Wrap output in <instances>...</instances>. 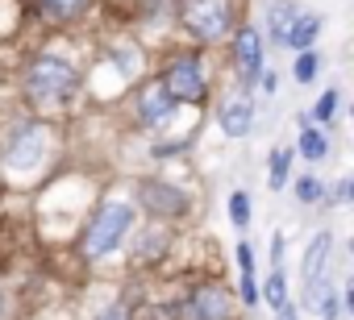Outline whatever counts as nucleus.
Listing matches in <instances>:
<instances>
[{"instance_id": "nucleus-1", "label": "nucleus", "mask_w": 354, "mask_h": 320, "mask_svg": "<svg viewBox=\"0 0 354 320\" xmlns=\"http://www.w3.org/2000/svg\"><path fill=\"white\" fill-rule=\"evenodd\" d=\"M75 88H80V75H75V67H67V63H59V59H38L34 67H30V75H26V92H30V100H38V104H63L67 96H75Z\"/></svg>"}, {"instance_id": "nucleus-2", "label": "nucleus", "mask_w": 354, "mask_h": 320, "mask_svg": "<svg viewBox=\"0 0 354 320\" xmlns=\"http://www.w3.org/2000/svg\"><path fill=\"white\" fill-rule=\"evenodd\" d=\"M129 225H133L129 204H121V200L104 204V208L92 217L88 233H84V254H88V258H104L109 250H117V246H121V237L129 233Z\"/></svg>"}, {"instance_id": "nucleus-3", "label": "nucleus", "mask_w": 354, "mask_h": 320, "mask_svg": "<svg viewBox=\"0 0 354 320\" xmlns=\"http://www.w3.org/2000/svg\"><path fill=\"white\" fill-rule=\"evenodd\" d=\"M230 0H188L184 5V26L196 34V38H221L230 30Z\"/></svg>"}, {"instance_id": "nucleus-4", "label": "nucleus", "mask_w": 354, "mask_h": 320, "mask_svg": "<svg viewBox=\"0 0 354 320\" xmlns=\"http://www.w3.org/2000/svg\"><path fill=\"white\" fill-rule=\"evenodd\" d=\"M162 88H167L171 100H192V104L205 100V67H201V59H175Z\"/></svg>"}, {"instance_id": "nucleus-5", "label": "nucleus", "mask_w": 354, "mask_h": 320, "mask_svg": "<svg viewBox=\"0 0 354 320\" xmlns=\"http://www.w3.org/2000/svg\"><path fill=\"white\" fill-rule=\"evenodd\" d=\"M225 316H230V295L217 283L192 287V295L184 303V320H225Z\"/></svg>"}, {"instance_id": "nucleus-6", "label": "nucleus", "mask_w": 354, "mask_h": 320, "mask_svg": "<svg viewBox=\"0 0 354 320\" xmlns=\"http://www.w3.org/2000/svg\"><path fill=\"white\" fill-rule=\"evenodd\" d=\"M234 67H238L242 83H246V88H254V79H259V71H263V38H259V30H254V26L238 30V46H234Z\"/></svg>"}, {"instance_id": "nucleus-7", "label": "nucleus", "mask_w": 354, "mask_h": 320, "mask_svg": "<svg viewBox=\"0 0 354 320\" xmlns=\"http://www.w3.org/2000/svg\"><path fill=\"white\" fill-rule=\"evenodd\" d=\"M171 108H175V100L167 96L162 83H146V88H142V96H138V117H142L146 125H162V121L171 117Z\"/></svg>"}, {"instance_id": "nucleus-8", "label": "nucleus", "mask_w": 354, "mask_h": 320, "mask_svg": "<svg viewBox=\"0 0 354 320\" xmlns=\"http://www.w3.org/2000/svg\"><path fill=\"white\" fill-rule=\"evenodd\" d=\"M42 141H46V137H42V129H38V125H30V129L13 141V150H9V167H13V171H30L38 158H42Z\"/></svg>"}, {"instance_id": "nucleus-9", "label": "nucleus", "mask_w": 354, "mask_h": 320, "mask_svg": "<svg viewBox=\"0 0 354 320\" xmlns=\"http://www.w3.org/2000/svg\"><path fill=\"white\" fill-rule=\"evenodd\" d=\"M142 204H146L154 217H175V212L184 208V196L171 192V188H162V183H146V188H142Z\"/></svg>"}, {"instance_id": "nucleus-10", "label": "nucleus", "mask_w": 354, "mask_h": 320, "mask_svg": "<svg viewBox=\"0 0 354 320\" xmlns=\"http://www.w3.org/2000/svg\"><path fill=\"white\" fill-rule=\"evenodd\" d=\"M250 117H254L250 104H242V100H238V104H225V112H221V129H225L230 137H246L250 125H254Z\"/></svg>"}, {"instance_id": "nucleus-11", "label": "nucleus", "mask_w": 354, "mask_h": 320, "mask_svg": "<svg viewBox=\"0 0 354 320\" xmlns=\"http://www.w3.org/2000/svg\"><path fill=\"white\" fill-rule=\"evenodd\" d=\"M325 258H329V233H317L308 241V254H304V279L317 283V274L325 270Z\"/></svg>"}, {"instance_id": "nucleus-12", "label": "nucleus", "mask_w": 354, "mask_h": 320, "mask_svg": "<svg viewBox=\"0 0 354 320\" xmlns=\"http://www.w3.org/2000/svg\"><path fill=\"white\" fill-rule=\"evenodd\" d=\"M317 30H321V17H296L283 42H288V46H296V50H304V46L317 38Z\"/></svg>"}, {"instance_id": "nucleus-13", "label": "nucleus", "mask_w": 354, "mask_h": 320, "mask_svg": "<svg viewBox=\"0 0 354 320\" xmlns=\"http://www.w3.org/2000/svg\"><path fill=\"white\" fill-rule=\"evenodd\" d=\"M42 9H46V17H55V21H75V17L88 9V0H42Z\"/></svg>"}, {"instance_id": "nucleus-14", "label": "nucleus", "mask_w": 354, "mask_h": 320, "mask_svg": "<svg viewBox=\"0 0 354 320\" xmlns=\"http://www.w3.org/2000/svg\"><path fill=\"white\" fill-rule=\"evenodd\" d=\"M292 5H283V0H271V34H275V42H283L288 38V30H292Z\"/></svg>"}, {"instance_id": "nucleus-15", "label": "nucleus", "mask_w": 354, "mask_h": 320, "mask_svg": "<svg viewBox=\"0 0 354 320\" xmlns=\"http://www.w3.org/2000/svg\"><path fill=\"white\" fill-rule=\"evenodd\" d=\"M300 150H304V158H325V150H329V141H325V133H317V129H304L300 133Z\"/></svg>"}, {"instance_id": "nucleus-16", "label": "nucleus", "mask_w": 354, "mask_h": 320, "mask_svg": "<svg viewBox=\"0 0 354 320\" xmlns=\"http://www.w3.org/2000/svg\"><path fill=\"white\" fill-rule=\"evenodd\" d=\"M288 163H292V154H288V150H275V158H271V188H275V192H279L283 179H288Z\"/></svg>"}, {"instance_id": "nucleus-17", "label": "nucleus", "mask_w": 354, "mask_h": 320, "mask_svg": "<svg viewBox=\"0 0 354 320\" xmlns=\"http://www.w3.org/2000/svg\"><path fill=\"white\" fill-rule=\"evenodd\" d=\"M230 217H234V225H246V221H250V200H246L242 192L230 196Z\"/></svg>"}, {"instance_id": "nucleus-18", "label": "nucleus", "mask_w": 354, "mask_h": 320, "mask_svg": "<svg viewBox=\"0 0 354 320\" xmlns=\"http://www.w3.org/2000/svg\"><path fill=\"white\" fill-rule=\"evenodd\" d=\"M267 299H271L275 308H283V303H288V287H283V274H279V270L267 279Z\"/></svg>"}, {"instance_id": "nucleus-19", "label": "nucleus", "mask_w": 354, "mask_h": 320, "mask_svg": "<svg viewBox=\"0 0 354 320\" xmlns=\"http://www.w3.org/2000/svg\"><path fill=\"white\" fill-rule=\"evenodd\" d=\"M296 196H300L304 204H317V200H321V183H317L313 175H304V179H300V188H296Z\"/></svg>"}, {"instance_id": "nucleus-20", "label": "nucleus", "mask_w": 354, "mask_h": 320, "mask_svg": "<svg viewBox=\"0 0 354 320\" xmlns=\"http://www.w3.org/2000/svg\"><path fill=\"white\" fill-rule=\"evenodd\" d=\"M333 108H337V92H325V96L317 100V108H313V117H317V121H329V112H333Z\"/></svg>"}, {"instance_id": "nucleus-21", "label": "nucleus", "mask_w": 354, "mask_h": 320, "mask_svg": "<svg viewBox=\"0 0 354 320\" xmlns=\"http://www.w3.org/2000/svg\"><path fill=\"white\" fill-rule=\"evenodd\" d=\"M317 75V54H300L296 63V79H313Z\"/></svg>"}, {"instance_id": "nucleus-22", "label": "nucleus", "mask_w": 354, "mask_h": 320, "mask_svg": "<svg viewBox=\"0 0 354 320\" xmlns=\"http://www.w3.org/2000/svg\"><path fill=\"white\" fill-rule=\"evenodd\" d=\"M238 266H242V279L254 274V258H250V246H238Z\"/></svg>"}, {"instance_id": "nucleus-23", "label": "nucleus", "mask_w": 354, "mask_h": 320, "mask_svg": "<svg viewBox=\"0 0 354 320\" xmlns=\"http://www.w3.org/2000/svg\"><path fill=\"white\" fill-rule=\"evenodd\" d=\"M96 320H129V316H125V312H121V308H104V312H100V316H96Z\"/></svg>"}, {"instance_id": "nucleus-24", "label": "nucleus", "mask_w": 354, "mask_h": 320, "mask_svg": "<svg viewBox=\"0 0 354 320\" xmlns=\"http://www.w3.org/2000/svg\"><path fill=\"white\" fill-rule=\"evenodd\" d=\"M279 254H283V237L275 233V237H271V262H279Z\"/></svg>"}, {"instance_id": "nucleus-25", "label": "nucleus", "mask_w": 354, "mask_h": 320, "mask_svg": "<svg viewBox=\"0 0 354 320\" xmlns=\"http://www.w3.org/2000/svg\"><path fill=\"white\" fill-rule=\"evenodd\" d=\"M325 320H337V299L333 295H325Z\"/></svg>"}, {"instance_id": "nucleus-26", "label": "nucleus", "mask_w": 354, "mask_h": 320, "mask_svg": "<svg viewBox=\"0 0 354 320\" xmlns=\"http://www.w3.org/2000/svg\"><path fill=\"white\" fill-rule=\"evenodd\" d=\"M279 320H296V308H292V303H283V308H279Z\"/></svg>"}, {"instance_id": "nucleus-27", "label": "nucleus", "mask_w": 354, "mask_h": 320, "mask_svg": "<svg viewBox=\"0 0 354 320\" xmlns=\"http://www.w3.org/2000/svg\"><path fill=\"white\" fill-rule=\"evenodd\" d=\"M0 308H5V303H0Z\"/></svg>"}]
</instances>
